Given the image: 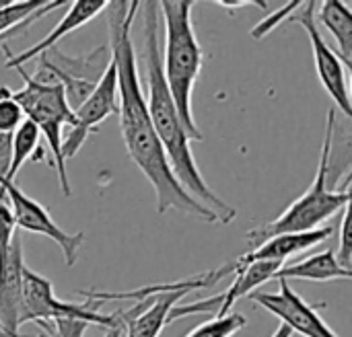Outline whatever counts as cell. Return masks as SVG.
Listing matches in <instances>:
<instances>
[{
  "label": "cell",
  "mask_w": 352,
  "mask_h": 337,
  "mask_svg": "<svg viewBox=\"0 0 352 337\" xmlns=\"http://www.w3.org/2000/svg\"><path fill=\"white\" fill-rule=\"evenodd\" d=\"M14 235H16V224H14L10 206H8V202L0 204V249H4L12 241Z\"/></svg>",
  "instance_id": "24"
},
{
  "label": "cell",
  "mask_w": 352,
  "mask_h": 337,
  "mask_svg": "<svg viewBox=\"0 0 352 337\" xmlns=\"http://www.w3.org/2000/svg\"><path fill=\"white\" fill-rule=\"evenodd\" d=\"M194 4L196 2L186 0L159 2V12L165 25V49H161V62L167 89L190 140L202 142L204 134L192 111V93L204 66V49L198 43L192 23Z\"/></svg>",
  "instance_id": "3"
},
{
  "label": "cell",
  "mask_w": 352,
  "mask_h": 337,
  "mask_svg": "<svg viewBox=\"0 0 352 337\" xmlns=\"http://www.w3.org/2000/svg\"><path fill=\"white\" fill-rule=\"evenodd\" d=\"M336 130H338L336 109L332 107L328 111L326 134H324V142L320 148V163H318V173H316L314 183L280 216L250 231L248 233L250 243L260 245L266 239L276 237V235L316 231V229H320L322 222H326L328 218H332L334 214H338L346 206H351V177H346L342 189H330V185H328V177L332 171V148H334Z\"/></svg>",
  "instance_id": "4"
},
{
  "label": "cell",
  "mask_w": 352,
  "mask_h": 337,
  "mask_svg": "<svg viewBox=\"0 0 352 337\" xmlns=\"http://www.w3.org/2000/svg\"><path fill=\"white\" fill-rule=\"evenodd\" d=\"M332 233H334L332 226H324V229H316V231H309V233L276 235V237H270L264 243H260L254 251H248L245 255H241L235 264H239V266H245V264H252V262H278V264H285L289 257L324 243Z\"/></svg>",
  "instance_id": "14"
},
{
  "label": "cell",
  "mask_w": 352,
  "mask_h": 337,
  "mask_svg": "<svg viewBox=\"0 0 352 337\" xmlns=\"http://www.w3.org/2000/svg\"><path fill=\"white\" fill-rule=\"evenodd\" d=\"M23 241L14 235L12 241L0 249V332L6 337H21L23 315Z\"/></svg>",
  "instance_id": "12"
},
{
  "label": "cell",
  "mask_w": 352,
  "mask_h": 337,
  "mask_svg": "<svg viewBox=\"0 0 352 337\" xmlns=\"http://www.w3.org/2000/svg\"><path fill=\"white\" fill-rule=\"evenodd\" d=\"M138 12H142L144 29V72H146V109L157 132V138L165 150L167 163L186 194H190L198 204L217 214L221 224H231L237 218V210L219 198L202 177L198 163L194 159L190 136L182 124L175 109L171 93L163 76L161 62V12L159 2H140Z\"/></svg>",
  "instance_id": "2"
},
{
  "label": "cell",
  "mask_w": 352,
  "mask_h": 337,
  "mask_svg": "<svg viewBox=\"0 0 352 337\" xmlns=\"http://www.w3.org/2000/svg\"><path fill=\"white\" fill-rule=\"evenodd\" d=\"M297 14L293 16V21H297L311 43V54H314V62H316V70H318V78L322 82V86L326 89V93L330 95V99L334 101V105L342 111V115L346 119H351L352 115V103H351V82H349V68L344 66V62L340 60V56L328 45V41L324 39L320 25H318V2H301V6L295 10Z\"/></svg>",
  "instance_id": "8"
},
{
  "label": "cell",
  "mask_w": 352,
  "mask_h": 337,
  "mask_svg": "<svg viewBox=\"0 0 352 337\" xmlns=\"http://www.w3.org/2000/svg\"><path fill=\"white\" fill-rule=\"evenodd\" d=\"M122 327H111V329H105V336L103 337H122Z\"/></svg>",
  "instance_id": "27"
},
{
  "label": "cell",
  "mask_w": 352,
  "mask_h": 337,
  "mask_svg": "<svg viewBox=\"0 0 352 337\" xmlns=\"http://www.w3.org/2000/svg\"><path fill=\"white\" fill-rule=\"evenodd\" d=\"M50 336H52V334H50ZM52 337H54V336H52Z\"/></svg>",
  "instance_id": "30"
},
{
  "label": "cell",
  "mask_w": 352,
  "mask_h": 337,
  "mask_svg": "<svg viewBox=\"0 0 352 337\" xmlns=\"http://www.w3.org/2000/svg\"><path fill=\"white\" fill-rule=\"evenodd\" d=\"M283 266L285 264H278V262H252V264H245V266L235 264L237 278L233 280V284L223 294H219L221 297V305H219L217 317L229 315L237 301H241L243 297H250L258 286L274 280L276 272Z\"/></svg>",
  "instance_id": "15"
},
{
  "label": "cell",
  "mask_w": 352,
  "mask_h": 337,
  "mask_svg": "<svg viewBox=\"0 0 352 337\" xmlns=\"http://www.w3.org/2000/svg\"><path fill=\"white\" fill-rule=\"evenodd\" d=\"M0 337H6V336H4V334H0Z\"/></svg>",
  "instance_id": "29"
},
{
  "label": "cell",
  "mask_w": 352,
  "mask_h": 337,
  "mask_svg": "<svg viewBox=\"0 0 352 337\" xmlns=\"http://www.w3.org/2000/svg\"><path fill=\"white\" fill-rule=\"evenodd\" d=\"M19 76L23 78V89L12 91V99L19 103V107L25 113V119L33 121L45 140L52 156H54V167L60 179L62 194L66 198L72 196L70 181H68V171H66V161L62 156V130L68 126H74V113L70 111L64 89L58 82H37L33 76H29L23 68H14Z\"/></svg>",
  "instance_id": "5"
},
{
  "label": "cell",
  "mask_w": 352,
  "mask_h": 337,
  "mask_svg": "<svg viewBox=\"0 0 352 337\" xmlns=\"http://www.w3.org/2000/svg\"><path fill=\"white\" fill-rule=\"evenodd\" d=\"M122 311L113 315H99L95 313L87 303L85 305H74L58 299L54 294V286L47 278L39 276L37 272L29 270L25 266L23 270V315H21V325L23 323H50L56 319H80L89 325H99L103 329L111 327H122L120 321Z\"/></svg>",
  "instance_id": "7"
},
{
  "label": "cell",
  "mask_w": 352,
  "mask_h": 337,
  "mask_svg": "<svg viewBox=\"0 0 352 337\" xmlns=\"http://www.w3.org/2000/svg\"><path fill=\"white\" fill-rule=\"evenodd\" d=\"M140 2H107L109 19V56L118 72V115L120 130L126 144V150L134 165L142 171L148 183L155 189V206L159 214L169 210L184 212L188 216L200 218L208 224H221L217 214L198 204L190 194L177 183L165 150L153 128L146 99L140 89L136 47L132 39V25L138 14Z\"/></svg>",
  "instance_id": "1"
},
{
  "label": "cell",
  "mask_w": 352,
  "mask_h": 337,
  "mask_svg": "<svg viewBox=\"0 0 352 337\" xmlns=\"http://www.w3.org/2000/svg\"><path fill=\"white\" fill-rule=\"evenodd\" d=\"M8 200H6V191H4V185H2V181H0V204H6Z\"/></svg>",
  "instance_id": "28"
},
{
  "label": "cell",
  "mask_w": 352,
  "mask_h": 337,
  "mask_svg": "<svg viewBox=\"0 0 352 337\" xmlns=\"http://www.w3.org/2000/svg\"><path fill=\"white\" fill-rule=\"evenodd\" d=\"M235 272V262L227 264L223 268L210 270L206 274H200L190 280L171 282L165 292L138 301L132 309L122 311L120 321L122 329L126 332V337H159L161 332L171 323V311L182 303L190 292L210 288L219 284L225 276Z\"/></svg>",
  "instance_id": "6"
},
{
  "label": "cell",
  "mask_w": 352,
  "mask_h": 337,
  "mask_svg": "<svg viewBox=\"0 0 352 337\" xmlns=\"http://www.w3.org/2000/svg\"><path fill=\"white\" fill-rule=\"evenodd\" d=\"M39 130L33 121L29 119H23V124L12 132V142H10V165H8V171H6V181L14 183V177L19 175L21 167L33 159L37 146H39Z\"/></svg>",
  "instance_id": "19"
},
{
  "label": "cell",
  "mask_w": 352,
  "mask_h": 337,
  "mask_svg": "<svg viewBox=\"0 0 352 337\" xmlns=\"http://www.w3.org/2000/svg\"><path fill=\"white\" fill-rule=\"evenodd\" d=\"M270 337H293V332H291L287 325H283V323H280V325L276 327V332H274Z\"/></svg>",
  "instance_id": "26"
},
{
  "label": "cell",
  "mask_w": 352,
  "mask_h": 337,
  "mask_svg": "<svg viewBox=\"0 0 352 337\" xmlns=\"http://www.w3.org/2000/svg\"><path fill=\"white\" fill-rule=\"evenodd\" d=\"M351 208L346 206L342 210V222H340V245L336 255V262L340 264V268L352 272V243H351Z\"/></svg>",
  "instance_id": "22"
},
{
  "label": "cell",
  "mask_w": 352,
  "mask_h": 337,
  "mask_svg": "<svg viewBox=\"0 0 352 337\" xmlns=\"http://www.w3.org/2000/svg\"><path fill=\"white\" fill-rule=\"evenodd\" d=\"M107 8V0H74L68 6V12L62 16V21L58 23V27H54L43 39H39L35 45H31L29 49L16 54V56H8L6 58V68H23L25 62L43 56L47 49H54L56 43L66 35L76 31L78 27H82L85 23L93 21L99 12H103Z\"/></svg>",
  "instance_id": "13"
},
{
  "label": "cell",
  "mask_w": 352,
  "mask_h": 337,
  "mask_svg": "<svg viewBox=\"0 0 352 337\" xmlns=\"http://www.w3.org/2000/svg\"><path fill=\"white\" fill-rule=\"evenodd\" d=\"M318 12L324 23V27L332 33L336 39L338 56L344 62V66L352 68V12L342 0H326L318 2Z\"/></svg>",
  "instance_id": "17"
},
{
  "label": "cell",
  "mask_w": 352,
  "mask_h": 337,
  "mask_svg": "<svg viewBox=\"0 0 352 337\" xmlns=\"http://www.w3.org/2000/svg\"><path fill=\"white\" fill-rule=\"evenodd\" d=\"M245 325H248L245 315L231 311L225 317H214L206 323H200L186 337H233L235 334H239Z\"/></svg>",
  "instance_id": "20"
},
{
  "label": "cell",
  "mask_w": 352,
  "mask_h": 337,
  "mask_svg": "<svg viewBox=\"0 0 352 337\" xmlns=\"http://www.w3.org/2000/svg\"><path fill=\"white\" fill-rule=\"evenodd\" d=\"M248 299L278 317L280 323L293 334L305 337H338L320 317L316 307L295 292L287 280H278V292H252Z\"/></svg>",
  "instance_id": "11"
},
{
  "label": "cell",
  "mask_w": 352,
  "mask_h": 337,
  "mask_svg": "<svg viewBox=\"0 0 352 337\" xmlns=\"http://www.w3.org/2000/svg\"><path fill=\"white\" fill-rule=\"evenodd\" d=\"M109 115H118V72L116 64L109 56L107 66L97 80L93 93L87 97V101L74 111V126L68 130V134L62 138V156L72 159L85 144L87 136L99 128L103 119Z\"/></svg>",
  "instance_id": "10"
},
{
  "label": "cell",
  "mask_w": 352,
  "mask_h": 337,
  "mask_svg": "<svg viewBox=\"0 0 352 337\" xmlns=\"http://www.w3.org/2000/svg\"><path fill=\"white\" fill-rule=\"evenodd\" d=\"M25 119L23 109L12 99V91L8 86H0V132L12 134Z\"/></svg>",
  "instance_id": "21"
},
{
  "label": "cell",
  "mask_w": 352,
  "mask_h": 337,
  "mask_svg": "<svg viewBox=\"0 0 352 337\" xmlns=\"http://www.w3.org/2000/svg\"><path fill=\"white\" fill-rule=\"evenodd\" d=\"M0 334H2V332H0Z\"/></svg>",
  "instance_id": "31"
},
{
  "label": "cell",
  "mask_w": 352,
  "mask_h": 337,
  "mask_svg": "<svg viewBox=\"0 0 352 337\" xmlns=\"http://www.w3.org/2000/svg\"><path fill=\"white\" fill-rule=\"evenodd\" d=\"M0 181L4 185L6 200H8L10 212L14 216L16 229L52 239L60 247L66 268H72L78 262L80 249L85 245V239H87L85 233L82 231L80 233H66L37 200L29 198L23 189H19L14 183L6 181L4 177H0Z\"/></svg>",
  "instance_id": "9"
},
{
  "label": "cell",
  "mask_w": 352,
  "mask_h": 337,
  "mask_svg": "<svg viewBox=\"0 0 352 337\" xmlns=\"http://www.w3.org/2000/svg\"><path fill=\"white\" fill-rule=\"evenodd\" d=\"M10 142H12V134L0 132V177H6L10 165Z\"/></svg>",
  "instance_id": "25"
},
{
  "label": "cell",
  "mask_w": 352,
  "mask_h": 337,
  "mask_svg": "<svg viewBox=\"0 0 352 337\" xmlns=\"http://www.w3.org/2000/svg\"><path fill=\"white\" fill-rule=\"evenodd\" d=\"M62 4H68L64 0H0V41H4L10 33L23 29L25 25H31L33 19L43 16Z\"/></svg>",
  "instance_id": "18"
},
{
  "label": "cell",
  "mask_w": 352,
  "mask_h": 337,
  "mask_svg": "<svg viewBox=\"0 0 352 337\" xmlns=\"http://www.w3.org/2000/svg\"><path fill=\"white\" fill-rule=\"evenodd\" d=\"M299 6H301V2H289V4L283 6L278 12H274L272 16H268L266 21H262L258 27H254V29H252V37H254V39H264L276 25H280L283 21H287V19L291 16V12H295Z\"/></svg>",
  "instance_id": "23"
},
{
  "label": "cell",
  "mask_w": 352,
  "mask_h": 337,
  "mask_svg": "<svg viewBox=\"0 0 352 337\" xmlns=\"http://www.w3.org/2000/svg\"><path fill=\"white\" fill-rule=\"evenodd\" d=\"M352 272L340 268L332 249L309 255L303 262L293 266H283L276 272L274 280H309V282H332V280H351Z\"/></svg>",
  "instance_id": "16"
}]
</instances>
